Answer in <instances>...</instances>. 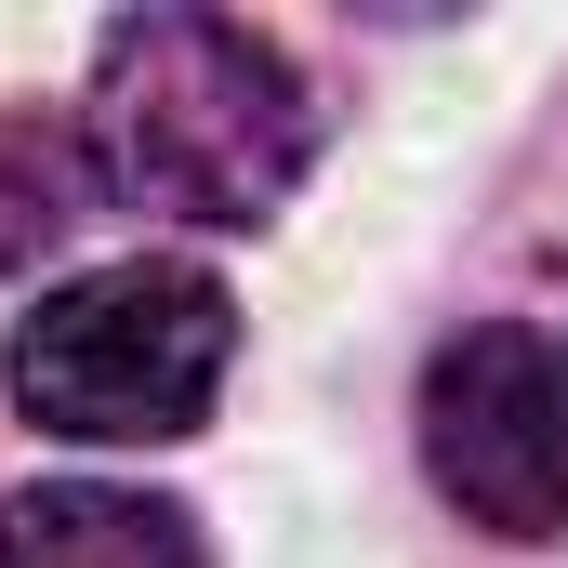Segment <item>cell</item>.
Returning a JSON list of instances; mask_svg holds the SVG:
<instances>
[{"label": "cell", "mask_w": 568, "mask_h": 568, "mask_svg": "<svg viewBox=\"0 0 568 568\" xmlns=\"http://www.w3.org/2000/svg\"><path fill=\"white\" fill-rule=\"evenodd\" d=\"M317 159V106L265 27L133 13L93 53V172L172 225H265Z\"/></svg>", "instance_id": "6da1fadb"}, {"label": "cell", "mask_w": 568, "mask_h": 568, "mask_svg": "<svg viewBox=\"0 0 568 568\" xmlns=\"http://www.w3.org/2000/svg\"><path fill=\"white\" fill-rule=\"evenodd\" d=\"M225 357H239L225 278L133 252V265L40 291V317L13 331V397H27V424L80 436V449H159V436H199Z\"/></svg>", "instance_id": "7a4b0ae2"}, {"label": "cell", "mask_w": 568, "mask_h": 568, "mask_svg": "<svg viewBox=\"0 0 568 568\" xmlns=\"http://www.w3.org/2000/svg\"><path fill=\"white\" fill-rule=\"evenodd\" d=\"M424 463L489 542L568 529V357L516 317H476L424 371Z\"/></svg>", "instance_id": "3957f363"}, {"label": "cell", "mask_w": 568, "mask_h": 568, "mask_svg": "<svg viewBox=\"0 0 568 568\" xmlns=\"http://www.w3.org/2000/svg\"><path fill=\"white\" fill-rule=\"evenodd\" d=\"M0 568H212V556H199V516L185 503L67 476V489L0 503Z\"/></svg>", "instance_id": "277c9868"}, {"label": "cell", "mask_w": 568, "mask_h": 568, "mask_svg": "<svg viewBox=\"0 0 568 568\" xmlns=\"http://www.w3.org/2000/svg\"><path fill=\"white\" fill-rule=\"evenodd\" d=\"M93 145L53 133V120H0V278L13 265H40V252H67L80 225H93Z\"/></svg>", "instance_id": "5b68a950"}]
</instances>
